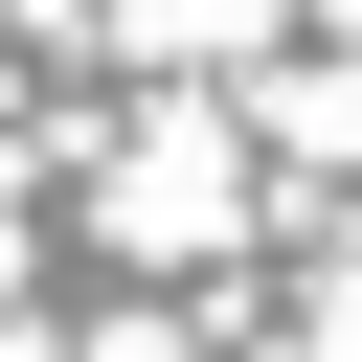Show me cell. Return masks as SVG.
Returning a JSON list of instances; mask_svg holds the SVG:
<instances>
[{"label": "cell", "mask_w": 362, "mask_h": 362, "mask_svg": "<svg viewBox=\"0 0 362 362\" xmlns=\"http://www.w3.org/2000/svg\"><path fill=\"white\" fill-rule=\"evenodd\" d=\"M90 226H113L136 272H181V249H226V226H249V136H226V113H136V136L90 158Z\"/></svg>", "instance_id": "1"}, {"label": "cell", "mask_w": 362, "mask_h": 362, "mask_svg": "<svg viewBox=\"0 0 362 362\" xmlns=\"http://www.w3.org/2000/svg\"><path fill=\"white\" fill-rule=\"evenodd\" d=\"M113 45H158V68H181V45L249 68V45H294V0H113Z\"/></svg>", "instance_id": "2"}, {"label": "cell", "mask_w": 362, "mask_h": 362, "mask_svg": "<svg viewBox=\"0 0 362 362\" xmlns=\"http://www.w3.org/2000/svg\"><path fill=\"white\" fill-rule=\"evenodd\" d=\"M272 158H317V181H362V68H294V90H272Z\"/></svg>", "instance_id": "3"}, {"label": "cell", "mask_w": 362, "mask_h": 362, "mask_svg": "<svg viewBox=\"0 0 362 362\" xmlns=\"http://www.w3.org/2000/svg\"><path fill=\"white\" fill-rule=\"evenodd\" d=\"M317 362H362V272H317Z\"/></svg>", "instance_id": "4"}, {"label": "cell", "mask_w": 362, "mask_h": 362, "mask_svg": "<svg viewBox=\"0 0 362 362\" xmlns=\"http://www.w3.org/2000/svg\"><path fill=\"white\" fill-rule=\"evenodd\" d=\"M339 45H362V0H339Z\"/></svg>", "instance_id": "5"}]
</instances>
